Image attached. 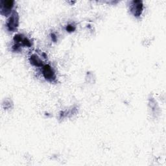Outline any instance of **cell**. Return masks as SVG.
Wrapping results in <instances>:
<instances>
[{
	"label": "cell",
	"instance_id": "1",
	"mask_svg": "<svg viewBox=\"0 0 166 166\" xmlns=\"http://www.w3.org/2000/svg\"><path fill=\"white\" fill-rule=\"evenodd\" d=\"M42 73L46 79L49 81H53L56 78V75L53 69L49 64H46L43 66Z\"/></svg>",
	"mask_w": 166,
	"mask_h": 166
},
{
	"label": "cell",
	"instance_id": "5",
	"mask_svg": "<svg viewBox=\"0 0 166 166\" xmlns=\"http://www.w3.org/2000/svg\"><path fill=\"white\" fill-rule=\"evenodd\" d=\"M5 4L4 5H2V11H3L5 10H6V11H8L7 10H10L11 7H13V1H6L4 2Z\"/></svg>",
	"mask_w": 166,
	"mask_h": 166
},
{
	"label": "cell",
	"instance_id": "2",
	"mask_svg": "<svg viewBox=\"0 0 166 166\" xmlns=\"http://www.w3.org/2000/svg\"><path fill=\"white\" fill-rule=\"evenodd\" d=\"M18 16L16 13H13L11 16L7 20L6 26L7 28L8 31H13L16 30V29L18 28Z\"/></svg>",
	"mask_w": 166,
	"mask_h": 166
},
{
	"label": "cell",
	"instance_id": "3",
	"mask_svg": "<svg viewBox=\"0 0 166 166\" xmlns=\"http://www.w3.org/2000/svg\"><path fill=\"white\" fill-rule=\"evenodd\" d=\"M135 5H132V8H131V11H132L134 16H140L142 12L143 5L142 4L141 2H134Z\"/></svg>",
	"mask_w": 166,
	"mask_h": 166
},
{
	"label": "cell",
	"instance_id": "6",
	"mask_svg": "<svg viewBox=\"0 0 166 166\" xmlns=\"http://www.w3.org/2000/svg\"><path fill=\"white\" fill-rule=\"evenodd\" d=\"M67 30L69 31H73L74 30V29L73 28V27L72 25H68L67 27Z\"/></svg>",
	"mask_w": 166,
	"mask_h": 166
},
{
	"label": "cell",
	"instance_id": "4",
	"mask_svg": "<svg viewBox=\"0 0 166 166\" xmlns=\"http://www.w3.org/2000/svg\"><path fill=\"white\" fill-rule=\"evenodd\" d=\"M31 63L35 66H43V63L42 60L38 57V55L33 54L30 57Z\"/></svg>",
	"mask_w": 166,
	"mask_h": 166
}]
</instances>
